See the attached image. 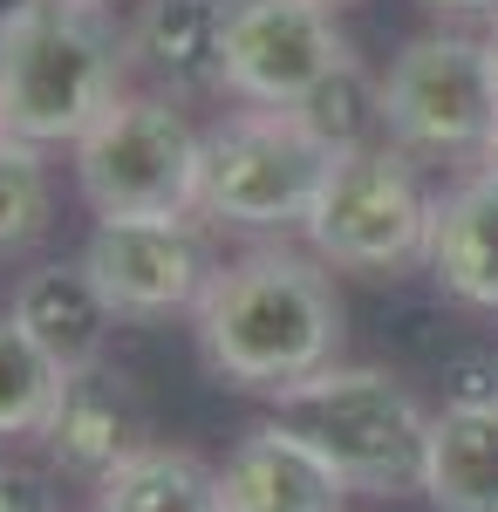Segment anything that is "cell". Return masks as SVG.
Returning a JSON list of instances; mask_svg holds the SVG:
<instances>
[{"label": "cell", "instance_id": "cell-26", "mask_svg": "<svg viewBox=\"0 0 498 512\" xmlns=\"http://www.w3.org/2000/svg\"><path fill=\"white\" fill-rule=\"evenodd\" d=\"M0 137H7V130H0Z\"/></svg>", "mask_w": 498, "mask_h": 512}, {"label": "cell", "instance_id": "cell-21", "mask_svg": "<svg viewBox=\"0 0 498 512\" xmlns=\"http://www.w3.org/2000/svg\"><path fill=\"white\" fill-rule=\"evenodd\" d=\"M444 403H498V355H458Z\"/></svg>", "mask_w": 498, "mask_h": 512}, {"label": "cell", "instance_id": "cell-14", "mask_svg": "<svg viewBox=\"0 0 498 512\" xmlns=\"http://www.w3.org/2000/svg\"><path fill=\"white\" fill-rule=\"evenodd\" d=\"M423 267L444 280V294H458L464 308H492L498 315V171L478 164L458 185L437 192Z\"/></svg>", "mask_w": 498, "mask_h": 512}, {"label": "cell", "instance_id": "cell-12", "mask_svg": "<svg viewBox=\"0 0 498 512\" xmlns=\"http://www.w3.org/2000/svg\"><path fill=\"white\" fill-rule=\"evenodd\" d=\"M226 512H342L348 478L287 424H260L219 465Z\"/></svg>", "mask_w": 498, "mask_h": 512}, {"label": "cell", "instance_id": "cell-10", "mask_svg": "<svg viewBox=\"0 0 498 512\" xmlns=\"http://www.w3.org/2000/svg\"><path fill=\"white\" fill-rule=\"evenodd\" d=\"M151 444V424H144V403L130 390V376H116L110 362L96 369H76L62 396H55V417L41 431V451L55 472L82 478V485H103V478L137 458Z\"/></svg>", "mask_w": 498, "mask_h": 512}, {"label": "cell", "instance_id": "cell-7", "mask_svg": "<svg viewBox=\"0 0 498 512\" xmlns=\"http://www.w3.org/2000/svg\"><path fill=\"white\" fill-rule=\"evenodd\" d=\"M383 130L396 151L423 164L478 158L498 130V89L485 35H417L383 76Z\"/></svg>", "mask_w": 498, "mask_h": 512}, {"label": "cell", "instance_id": "cell-19", "mask_svg": "<svg viewBox=\"0 0 498 512\" xmlns=\"http://www.w3.org/2000/svg\"><path fill=\"white\" fill-rule=\"evenodd\" d=\"M48 164H41L35 144L21 137H0V260L35 246L48 233Z\"/></svg>", "mask_w": 498, "mask_h": 512}, {"label": "cell", "instance_id": "cell-18", "mask_svg": "<svg viewBox=\"0 0 498 512\" xmlns=\"http://www.w3.org/2000/svg\"><path fill=\"white\" fill-rule=\"evenodd\" d=\"M62 383H69V369L48 362L14 315H0V444H7V437H41L48 431Z\"/></svg>", "mask_w": 498, "mask_h": 512}, {"label": "cell", "instance_id": "cell-5", "mask_svg": "<svg viewBox=\"0 0 498 512\" xmlns=\"http://www.w3.org/2000/svg\"><path fill=\"white\" fill-rule=\"evenodd\" d=\"M69 151H76V185L96 219L198 212L205 137L164 96H116L110 110L82 130V144H69Z\"/></svg>", "mask_w": 498, "mask_h": 512}, {"label": "cell", "instance_id": "cell-4", "mask_svg": "<svg viewBox=\"0 0 498 512\" xmlns=\"http://www.w3.org/2000/svg\"><path fill=\"white\" fill-rule=\"evenodd\" d=\"M430 212H437V198L423 192L417 158L396 144H369V151H348L328 164L301 233L321 267L403 274L430 253Z\"/></svg>", "mask_w": 498, "mask_h": 512}, {"label": "cell", "instance_id": "cell-3", "mask_svg": "<svg viewBox=\"0 0 498 512\" xmlns=\"http://www.w3.org/2000/svg\"><path fill=\"white\" fill-rule=\"evenodd\" d=\"M273 424L307 437L348 478V492H410V485H423L430 410L389 369L328 362V369H314L294 390L273 396Z\"/></svg>", "mask_w": 498, "mask_h": 512}, {"label": "cell", "instance_id": "cell-20", "mask_svg": "<svg viewBox=\"0 0 498 512\" xmlns=\"http://www.w3.org/2000/svg\"><path fill=\"white\" fill-rule=\"evenodd\" d=\"M0 512H55V478L41 472V465L7 458L0 465Z\"/></svg>", "mask_w": 498, "mask_h": 512}, {"label": "cell", "instance_id": "cell-15", "mask_svg": "<svg viewBox=\"0 0 498 512\" xmlns=\"http://www.w3.org/2000/svg\"><path fill=\"white\" fill-rule=\"evenodd\" d=\"M417 492L437 512H498V403H444L430 417Z\"/></svg>", "mask_w": 498, "mask_h": 512}, {"label": "cell", "instance_id": "cell-6", "mask_svg": "<svg viewBox=\"0 0 498 512\" xmlns=\"http://www.w3.org/2000/svg\"><path fill=\"white\" fill-rule=\"evenodd\" d=\"M328 151L307 137L294 110H239L205 130V171H198V219L246 226V233H287L307 226L314 192L328 178Z\"/></svg>", "mask_w": 498, "mask_h": 512}, {"label": "cell", "instance_id": "cell-22", "mask_svg": "<svg viewBox=\"0 0 498 512\" xmlns=\"http://www.w3.org/2000/svg\"><path fill=\"white\" fill-rule=\"evenodd\" d=\"M430 14H451V21H485L492 28L498 21V0H423Z\"/></svg>", "mask_w": 498, "mask_h": 512}, {"label": "cell", "instance_id": "cell-8", "mask_svg": "<svg viewBox=\"0 0 498 512\" xmlns=\"http://www.w3.org/2000/svg\"><path fill=\"white\" fill-rule=\"evenodd\" d=\"M82 267L96 274L103 301L123 321H164L192 315L212 287V246L192 212L171 219H96V233L82 246Z\"/></svg>", "mask_w": 498, "mask_h": 512}, {"label": "cell", "instance_id": "cell-1", "mask_svg": "<svg viewBox=\"0 0 498 512\" xmlns=\"http://www.w3.org/2000/svg\"><path fill=\"white\" fill-rule=\"evenodd\" d=\"M192 335L219 383L280 396L342 355V294L321 260L260 246L212 274L205 301L192 308Z\"/></svg>", "mask_w": 498, "mask_h": 512}, {"label": "cell", "instance_id": "cell-11", "mask_svg": "<svg viewBox=\"0 0 498 512\" xmlns=\"http://www.w3.org/2000/svg\"><path fill=\"white\" fill-rule=\"evenodd\" d=\"M226 28L232 0H144L130 14V69L171 96H226Z\"/></svg>", "mask_w": 498, "mask_h": 512}, {"label": "cell", "instance_id": "cell-24", "mask_svg": "<svg viewBox=\"0 0 498 512\" xmlns=\"http://www.w3.org/2000/svg\"><path fill=\"white\" fill-rule=\"evenodd\" d=\"M485 62H492V89H498V21L485 28Z\"/></svg>", "mask_w": 498, "mask_h": 512}, {"label": "cell", "instance_id": "cell-17", "mask_svg": "<svg viewBox=\"0 0 498 512\" xmlns=\"http://www.w3.org/2000/svg\"><path fill=\"white\" fill-rule=\"evenodd\" d=\"M294 117L307 123V137L328 151V158H348V151H369V144H389L383 130V82H369V69L348 55L328 82H314Z\"/></svg>", "mask_w": 498, "mask_h": 512}, {"label": "cell", "instance_id": "cell-23", "mask_svg": "<svg viewBox=\"0 0 498 512\" xmlns=\"http://www.w3.org/2000/svg\"><path fill=\"white\" fill-rule=\"evenodd\" d=\"M28 7H35V0H0V35H7V28H14V21H21Z\"/></svg>", "mask_w": 498, "mask_h": 512}, {"label": "cell", "instance_id": "cell-2", "mask_svg": "<svg viewBox=\"0 0 498 512\" xmlns=\"http://www.w3.org/2000/svg\"><path fill=\"white\" fill-rule=\"evenodd\" d=\"M130 76V28H116L103 0H35L0 35V130L55 151L110 110Z\"/></svg>", "mask_w": 498, "mask_h": 512}, {"label": "cell", "instance_id": "cell-13", "mask_svg": "<svg viewBox=\"0 0 498 512\" xmlns=\"http://www.w3.org/2000/svg\"><path fill=\"white\" fill-rule=\"evenodd\" d=\"M7 315L28 328V342H35L48 362H62V369L76 376V369H96V362H103L116 308L103 301V287H96V274H89L82 260H48L35 274H21Z\"/></svg>", "mask_w": 498, "mask_h": 512}, {"label": "cell", "instance_id": "cell-25", "mask_svg": "<svg viewBox=\"0 0 498 512\" xmlns=\"http://www.w3.org/2000/svg\"><path fill=\"white\" fill-rule=\"evenodd\" d=\"M478 164H485V171H498V130H492V144L478 151Z\"/></svg>", "mask_w": 498, "mask_h": 512}, {"label": "cell", "instance_id": "cell-16", "mask_svg": "<svg viewBox=\"0 0 498 512\" xmlns=\"http://www.w3.org/2000/svg\"><path fill=\"white\" fill-rule=\"evenodd\" d=\"M96 512H226V492L205 458L171 451V444H144L137 458H123L96 485Z\"/></svg>", "mask_w": 498, "mask_h": 512}, {"label": "cell", "instance_id": "cell-9", "mask_svg": "<svg viewBox=\"0 0 498 512\" xmlns=\"http://www.w3.org/2000/svg\"><path fill=\"white\" fill-rule=\"evenodd\" d=\"M348 62L328 0H232L226 89L253 110H294L314 82Z\"/></svg>", "mask_w": 498, "mask_h": 512}]
</instances>
